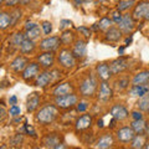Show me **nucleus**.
Listing matches in <instances>:
<instances>
[{
	"label": "nucleus",
	"instance_id": "f257e3e1",
	"mask_svg": "<svg viewBox=\"0 0 149 149\" xmlns=\"http://www.w3.org/2000/svg\"><path fill=\"white\" fill-rule=\"evenodd\" d=\"M57 116H58L57 107H55L54 104H47L37 112L36 120L40 122L41 124H50L57 118Z\"/></svg>",
	"mask_w": 149,
	"mask_h": 149
},
{
	"label": "nucleus",
	"instance_id": "f03ea898",
	"mask_svg": "<svg viewBox=\"0 0 149 149\" xmlns=\"http://www.w3.org/2000/svg\"><path fill=\"white\" fill-rule=\"evenodd\" d=\"M78 102V98L76 95L73 93H68V95H63V96H57L55 98V103L57 107L62 109H68L72 108L73 106H76Z\"/></svg>",
	"mask_w": 149,
	"mask_h": 149
},
{
	"label": "nucleus",
	"instance_id": "7ed1b4c3",
	"mask_svg": "<svg viewBox=\"0 0 149 149\" xmlns=\"http://www.w3.org/2000/svg\"><path fill=\"white\" fill-rule=\"evenodd\" d=\"M96 90H97V81L93 76H88L86 80H83V82L80 86V91L82 93V96H85V97L93 96Z\"/></svg>",
	"mask_w": 149,
	"mask_h": 149
},
{
	"label": "nucleus",
	"instance_id": "20e7f679",
	"mask_svg": "<svg viewBox=\"0 0 149 149\" xmlns=\"http://www.w3.org/2000/svg\"><path fill=\"white\" fill-rule=\"evenodd\" d=\"M58 62L61 63L63 67L72 68L74 66V63H76V57H74L72 51L63 49L60 51V54H58Z\"/></svg>",
	"mask_w": 149,
	"mask_h": 149
},
{
	"label": "nucleus",
	"instance_id": "39448f33",
	"mask_svg": "<svg viewBox=\"0 0 149 149\" xmlns=\"http://www.w3.org/2000/svg\"><path fill=\"white\" fill-rule=\"evenodd\" d=\"M133 19H136V20H139V19L149 20V1L143 0V1H139L137 4L133 11Z\"/></svg>",
	"mask_w": 149,
	"mask_h": 149
},
{
	"label": "nucleus",
	"instance_id": "423d86ee",
	"mask_svg": "<svg viewBox=\"0 0 149 149\" xmlns=\"http://www.w3.org/2000/svg\"><path fill=\"white\" fill-rule=\"evenodd\" d=\"M62 40L58 36H51L46 37L40 42V49L42 51H55L56 49H58V46L61 45Z\"/></svg>",
	"mask_w": 149,
	"mask_h": 149
},
{
	"label": "nucleus",
	"instance_id": "0eeeda50",
	"mask_svg": "<svg viewBox=\"0 0 149 149\" xmlns=\"http://www.w3.org/2000/svg\"><path fill=\"white\" fill-rule=\"evenodd\" d=\"M137 136L132 127H122L117 130V138L122 143H129L133 141V138Z\"/></svg>",
	"mask_w": 149,
	"mask_h": 149
},
{
	"label": "nucleus",
	"instance_id": "6e6552de",
	"mask_svg": "<svg viewBox=\"0 0 149 149\" xmlns=\"http://www.w3.org/2000/svg\"><path fill=\"white\" fill-rule=\"evenodd\" d=\"M37 62L41 67L44 68H50L55 62V55L52 51H45L41 55L37 56Z\"/></svg>",
	"mask_w": 149,
	"mask_h": 149
},
{
	"label": "nucleus",
	"instance_id": "1a4fd4ad",
	"mask_svg": "<svg viewBox=\"0 0 149 149\" xmlns=\"http://www.w3.org/2000/svg\"><path fill=\"white\" fill-rule=\"evenodd\" d=\"M111 116L113 117L116 120H124L129 117V113L127 108L122 104H114L111 108Z\"/></svg>",
	"mask_w": 149,
	"mask_h": 149
},
{
	"label": "nucleus",
	"instance_id": "9d476101",
	"mask_svg": "<svg viewBox=\"0 0 149 149\" xmlns=\"http://www.w3.org/2000/svg\"><path fill=\"white\" fill-rule=\"evenodd\" d=\"M39 73H40V65L32 62L30 65H27L25 70L22 71V78L25 81H30L32 78H36Z\"/></svg>",
	"mask_w": 149,
	"mask_h": 149
},
{
	"label": "nucleus",
	"instance_id": "9b49d317",
	"mask_svg": "<svg viewBox=\"0 0 149 149\" xmlns=\"http://www.w3.org/2000/svg\"><path fill=\"white\" fill-rule=\"evenodd\" d=\"M109 67H111V71H112V73L117 74V73L123 72L124 70L128 67V61H127V60H125V58L118 57V58H116V60H113V61L111 62Z\"/></svg>",
	"mask_w": 149,
	"mask_h": 149
},
{
	"label": "nucleus",
	"instance_id": "f8f14e48",
	"mask_svg": "<svg viewBox=\"0 0 149 149\" xmlns=\"http://www.w3.org/2000/svg\"><path fill=\"white\" fill-rule=\"evenodd\" d=\"M149 93V82L146 85H133L129 90V95L133 97H143Z\"/></svg>",
	"mask_w": 149,
	"mask_h": 149
},
{
	"label": "nucleus",
	"instance_id": "ddd939ff",
	"mask_svg": "<svg viewBox=\"0 0 149 149\" xmlns=\"http://www.w3.org/2000/svg\"><path fill=\"white\" fill-rule=\"evenodd\" d=\"M112 95H113V91H112L111 86L107 83V81H102L101 82V86H100V95H98V98L101 101H108L112 98Z\"/></svg>",
	"mask_w": 149,
	"mask_h": 149
},
{
	"label": "nucleus",
	"instance_id": "4468645a",
	"mask_svg": "<svg viewBox=\"0 0 149 149\" xmlns=\"http://www.w3.org/2000/svg\"><path fill=\"white\" fill-rule=\"evenodd\" d=\"M118 27H119L120 30H122V32L129 34V32L134 29L133 17L130 16V15H124V16L122 17V20H120V22L118 24Z\"/></svg>",
	"mask_w": 149,
	"mask_h": 149
},
{
	"label": "nucleus",
	"instance_id": "2eb2a0df",
	"mask_svg": "<svg viewBox=\"0 0 149 149\" xmlns=\"http://www.w3.org/2000/svg\"><path fill=\"white\" fill-rule=\"evenodd\" d=\"M92 124V116L91 114H83L80 118H77L74 127L77 130H85L87 128H90Z\"/></svg>",
	"mask_w": 149,
	"mask_h": 149
},
{
	"label": "nucleus",
	"instance_id": "dca6fc26",
	"mask_svg": "<svg viewBox=\"0 0 149 149\" xmlns=\"http://www.w3.org/2000/svg\"><path fill=\"white\" fill-rule=\"evenodd\" d=\"M113 143H114V139H113V137H112V134L108 133V134L102 136L98 141H97L95 148H97V149H108V148H111L112 146H113Z\"/></svg>",
	"mask_w": 149,
	"mask_h": 149
},
{
	"label": "nucleus",
	"instance_id": "f3484780",
	"mask_svg": "<svg viewBox=\"0 0 149 149\" xmlns=\"http://www.w3.org/2000/svg\"><path fill=\"white\" fill-rule=\"evenodd\" d=\"M27 65L29 63H27V58L26 57H24V56H17L15 60H13L11 61L10 67L15 72H20V71H24Z\"/></svg>",
	"mask_w": 149,
	"mask_h": 149
},
{
	"label": "nucleus",
	"instance_id": "a211bd4d",
	"mask_svg": "<svg viewBox=\"0 0 149 149\" xmlns=\"http://www.w3.org/2000/svg\"><path fill=\"white\" fill-rule=\"evenodd\" d=\"M73 87L71 83L68 82H63V83H60L55 87L54 90V96L57 97V96H63V95H68V93H72Z\"/></svg>",
	"mask_w": 149,
	"mask_h": 149
},
{
	"label": "nucleus",
	"instance_id": "6ab92c4d",
	"mask_svg": "<svg viewBox=\"0 0 149 149\" xmlns=\"http://www.w3.org/2000/svg\"><path fill=\"white\" fill-rule=\"evenodd\" d=\"M97 71V74H98V77L101 78L102 81H108L111 74H112V71H111V67L108 66L107 63H101L97 66L96 68Z\"/></svg>",
	"mask_w": 149,
	"mask_h": 149
},
{
	"label": "nucleus",
	"instance_id": "aec40b11",
	"mask_svg": "<svg viewBox=\"0 0 149 149\" xmlns=\"http://www.w3.org/2000/svg\"><path fill=\"white\" fill-rule=\"evenodd\" d=\"M51 80H52V73L49 71H44V72L37 74L35 83H36V86H39V87H45L51 82Z\"/></svg>",
	"mask_w": 149,
	"mask_h": 149
},
{
	"label": "nucleus",
	"instance_id": "412c9836",
	"mask_svg": "<svg viewBox=\"0 0 149 149\" xmlns=\"http://www.w3.org/2000/svg\"><path fill=\"white\" fill-rule=\"evenodd\" d=\"M122 37V30L117 29V27H109L106 32V40L107 41H111V42H117V41L120 40Z\"/></svg>",
	"mask_w": 149,
	"mask_h": 149
},
{
	"label": "nucleus",
	"instance_id": "4be33fe9",
	"mask_svg": "<svg viewBox=\"0 0 149 149\" xmlns=\"http://www.w3.org/2000/svg\"><path fill=\"white\" fill-rule=\"evenodd\" d=\"M40 104V96L37 95L36 92L31 93V95L27 97V102H26V109L27 112H34Z\"/></svg>",
	"mask_w": 149,
	"mask_h": 149
},
{
	"label": "nucleus",
	"instance_id": "5701e85b",
	"mask_svg": "<svg viewBox=\"0 0 149 149\" xmlns=\"http://www.w3.org/2000/svg\"><path fill=\"white\" fill-rule=\"evenodd\" d=\"M72 52H73V55H74V57L76 58L85 57V55H86V42L85 41H82V40L76 41Z\"/></svg>",
	"mask_w": 149,
	"mask_h": 149
},
{
	"label": "nucleus",
	"instance_id": "b1692460",
	"mask_svg": "<svg viewBox=\"0 0 149 149\" xmlns=\"http://www.w3.org/2000/svg\"><path fill=\"white\" fill-rule=\"evenodd\" d=\"M149 82V71L138 72L132 80V85H146Z\"/></svg>",
	"mask_w": 149,
	"mask_h": 149
},
{
	"label": "nucleus",
	"instance_id": "393cba45",
	"mask_svg": "<svg viewBox=\"0 0 149 149\" xmlns=\"http://www.w3.org/2000/svg\"><path fill=\"white\" fill-rule=\"evenodd\" d=\"M130 127L134 129V132L137 134H144L146 133V128H147V123L143 119H134Z\"/></svg>",
	"mask_w": 149,
	"mask_h": 149
},
{
	"label": "nucleus",
	"instance_id": "a878e982",
	"mask_svg": "<svg viewBox=\"0 0 149 149\" xmlns=\"http://www.w3.org/2000/svg\"><path fill=\"white\" fill-rule=\"evenodd\" d=\"M13 24V19H11V15L8 14L5 11L0 13V29L1 30H5L8 29L9 26Z\"/></svg>",
	"mask_w": 149,
	"mask_h": 149
},
{
	"label": "nucleus",
	"instance_id": "bb28decb",
	"mask_svg": "<svg viewBox=\"0 0 149 149\" xmlns=\"http://www.w3.org/2000/svg\"><path fill=\"white\" fill-rule=\"evenodd\" d=\"M35 50V42H34V40H31V39H26L24 40V42L21 44L20 46V51H21V54H30L32 52V51Z\"/></svg>",
	"mask_w": 149,
	"mask_h": 149
},
{
	"label": "nucleus",
	"instance_id": "cd10ccee",
	"mask_svg": "<svg viewBox=\"0 0 149 149\" xmlns=\"http://www.w3.org/2000/svg\"><path fill=\"white\" fill-rule=\"evenodd\" d=\"M60 143V138L57 134H49L44 138V144L47 148H55Z\"/></svg>",
	"mask_w": 149,
	"mask_h": 149
},
{
	"label": "nucleus",
	"instance_id": "c85d7f7f",
	"mask_svg": "<svg viewBox=\"0 0 149 149\" xmlns=\"http://www.w3.org/2000/svg\"><path fill=\"white\" fill-rule=\"evenodd\" d=\"M144 146H146V138H144L143 134H137V136L133 138L132 144H130V147L134 148V149L144 148Z\"/></svg>",
	"mask_w": 149,
	"mask_h": 149
},
{
	"label": "nucleus",
	"instance_id": "c756f323",
	"mask_svg": "<svg viewBox=\"0 0 149 149\" xmlns=\"http://www.w3.org/2000/svg\"><path fill=\"white\" fill-rule=\"evenodd\" d=\"M137 106L142 112H149V93L146 96L141 97V100L138 101Z\"/></svg>",
	"mask_w": 149,
	"mask_h": 149
},
{
	"label": "nucleus",
	"instance_id": "7c9ffc66",
	"mask_svg": "<svg viewBox=\"0 0 149 149\" xmlns=\"http://www.w3.org/2000/svg\"><path fill=\"white\" fill-rule=\"evenodd\" d=\"M40 35H41V29H40L39 25H36L35 27H32V29H30V30H26V37H27V39L35 40Z\"/></svg>",
	"mask_w": 149,
	"mask_h": 149
},
{
	"label": "nucleus",
	"instance_id": "2f4dec72",
	"mask_svg": "<svg viewBox=\"0 0 149 149\" xmlns=\"http://www.w3.org/2000/svg\"><path fill=\"white\" fill-rule=\"evenodd\" d=\"M111 25H112V19L104 16V17H102L100 20V22H98V29L103 30V31H107L111 27Z\"/></svg>",
	"mask_w": 149,
	"mask_h": 149
},
{
	"label": "nucleus",
	"instance_id": "473e14b6",
	"mask_svg": "<svg viewBox=\"0 0 149 149\" xmlns=\"http://www.w3.org/2000/svg\"><path fill=\"white\" fill-rule=\"evenodd\" d=\"M133 5H134V0H119L117 9L119 11H124V10H128L129 8H132Z\"/></svg>",
	"mask_w": 149,
	"mask_h": 149
},
{
	"label": "nucleus",
	"instance_id": "72a5a7b5",
	"mask_svg": "<svg viewBox=\"0 0 149 149\" xmlns=\"http://www.w3.org/2000/svg\"><path fill=\"white\" fill-rule=\"evenodd\" d=\"M26 39V35H24L22 34V32H16L15 35L13 36V45L14 46H19V47H20L21 46V44L24 42V40Z\"/></svg>",
	"mask_w": 149,
	"mask_h": 149
},
{
	"label": "nucleus",
	"instance_id": "f704fd0d",
	"mask_svg": "<svg viewBox=\"0 0 149 149\" xmlns=\"http://www.w3.org/2000/svg\"><path fill=\"white\" fill-rule=\"evenodd\" d=\"M22 141H24V138H22L21 134H16V136H14L10 139V146L11 147H19V146H21Z\"/></svg>",
	"mask_w": 149,
	"mask_h": 149
},
{
	"label": "nucleus",
	"instance_id": "c9c22d12",
	"mask_svg": "<svg viewBox=\"0 0 149 149\" xmlns=\"http://www.w3.org/2000/svg\"><path fill=\"white\" fill-rule=\"evenodd\" d=\"M41 29H42L44 31V34L45 35H49L51 31H52V24L49 21H44L42 24H41Z\"/></svg>",
	"mask_w": 149,
	"mask_h": 149
},
{
	"label": "nucleus",
	"instance_id": "e433bc0d",
	"mask_svg": "<svg viewBox=\"0 0 149 149\" xmlns=\"http://www.w3.org/2000/svg\"><path fill=\"white\" fill-rule=\"evenodd\" d=\"M21 113V109L20 107H17L16 104H13L10 107V109H9V114L11 116V117H16V116H20Z\"/></svg>",
	"mask_w": 149,
	"mask_h": 149
},
{
	"label": "nucleus",
	"instance_id": "4c0bfd02",
	"mask_svg": "<svg viewBox=\"0 0 149 149\" xmlns=\"http://www.w3.org/2000/svg\"><path fill=\"white\" fill-rule=\"evenodd\" d=\"M122 17H123V16L120 15V11L118 10V9H117L116 11L112 13V21H114L116 24H119L120 20H122Z\"/></svg>",
	"mask_w": 149,
	"mask_h": 149
},
{
	"label": "nucleus",
	"instance_id": "58836bf2",
	"mask_svg": "<svg viewBox=\"0 0 149 149\" xmlns=\"http://www.w3.org/2000/svg\"><path fill=\"white\" fill-rule=\"evenodd\" d=\"M61 40H62L63 44L68 45L72 41V34H71V32H68V31H65V34L61 36Z\"/></svg>",
	"mask_w": 149,
	"mask_h": 149
},
{
	"label": "nucleus",
	"instance_id": "ea45409f",
	"mask_svg": "<svg viewBox=\"0 0 149 149\" xmlns=\"http://www.w3.org/2000/svg\"><path fill=\"white\" fill-rule=\"evenodd\" d=\"M19 4H21V0H5V1L3 3L4 6H8V8H14L19 5Z\"/></svg>",
	"mask_w": 149,
	"mask_h": 149
},
{
	"label": "nucleus",
	"instance_id": "a19ab883",
	"mask_svg": "<svg viewBox=\"0 0 149 149\" xmlns=\"http://www.w3.org/2000/svg\"><path fill=\"white\" fill-rule=\"evenodd\" d=\"M129 85V81H128V78H120V80L117 82V86L119 90H124V88H127Z\"/></svg>",
	"mask_w": 149,
	"mask_h": 149
},
{
	"label": "nucleus",
	"instance_id": "79ce46f5",
	"mask_svg": "<svg viewBox=\"0 0 149 149\" xmlns=\"http://www.w3.org/2000/svg\"><path fill=\"white\" fill-rule=\"evenodd\" d=\"M77 30L82 32V35L85 36V37H91V30L90 29H87V27L85 26H80V27H77Z\"/></svg>",
	"mask_w": 149,
	"mask_h": 149
},
{
	"label": "nucleus",
	"instance_id": "37998d69",
	"mask_svg": "<svg viewBox=\"0 0 149 149\" xmlns=\"http://www.w3.org/2000/svg\"><path fill=\"white\" fill-rule=\"evenodd\" d=\"M19 17H21V10H19L16 9L15 11L11 14V19H13V24H15V22L19 20Z\"/></svg>",
	"mask_w": 149,
	"mask_h": 149
},
{
	"label": "nucleus",
	"instance_id": "c03bdc74",
	"mask_svg": "<svg viewBox=\"0 0 149 149\" xmlns=\"http://www.w3.org/2000/svg\"><path fill=\"white\" fill-rule=\"evenodd\" d=\"M130 116H132L133 119H143V114H142L141 109H139V111H133Z\"/></svg>",
	"mask_w": 149,
	"mask_h": 149
},
{
	"label": "nucleus",
	"instance_id": "a18cd8bd",
	"mask_svg": "<svg viewBox=\"0 0 149 149\" xmlns=\"http://www.w3.org/2000/svg\"><path fill=\"white\" fill-rule=\"evenodd\" d=\"M88 104L86 103V102H80V103H77V111L78 112H85L87 109Z\"/></svg>",
	"mask_w": 149,
	"mask_h": 149
},
{
	"label": "nucleus",
	"instance_id": "49530a36",
	"mask_svg": "<svg viewBox=\"0 0 149 149\" xmlns=\"http://www.w3.org/2000/svg\"><path fill=\"white\" fill-rule=\"evenodd\" d=\"M72 25V21H70V20H61L60 21V29H65L66 26H71Z\"/></svg>",
	"mask_w": 149,
	"mask_h": 149
},
{
	"label": "nucleus",
	"instance_id": "de8ad7c7",
	"mask_svg": "<svg viewBox=\"0 0 149 149\" xmlns=\"http://www.w3.org/2000/svg\"><path fill=\"white\" fill-rule=\"evenodd\" d=\"M37 24H35V22H26V25H25V29L26 30H30L32 29V27H35Z\"/></svg>",
	"mask_w": 149,
	"mask_h": 149
},
{
	"label": "nucleus",
	"instance_id": "09e8293b",
	"mask_svg": "<svg viewBox=\"0 0 149 149\" xmlns=\"http://www.w3.org/2000/svg\"><path fill=\"white\" fill-rule=\"evenodd\" d=\"M9 102H10V104H16V102H17L16 96H11L10 100H9Z\"/></svg>",
	"mask_w": 149,
	"mask_h": 149
},
{
	"label": "nucleus",
	"instance_id": "8fccbe9b",
	"mask_svg": "<svg viewBox=\"0 0 149 149\" xmlns=\"http://www.w3.org/2000/svg\"><path fill=\"white\" fill-rule=\"evenodd\" d=\"M66 148H67V146H65L63 143H58L57 146L55 147V149H66Z\"/></svg>",
	"mask_w": 149,
	"mask_h": 149
},
{
	"label": "nucleus",
	"instance_id": "3c124183",
	"mask_svg": "<svg viewBox=\"0 0 149 149\" xmlns=\"http://www.w3.org/2000/svg\"><path fill=\"white\" fill-rule=\"evenodd\" d=\"M0 111H1V120H4V118H5V109H4V107L1 106V108H0Z\"/></svg>",
	"mask_w": 149,
	"mask_h": 149
},
{
	"label": "nucleus",
	"instance_id": "603ef678",
	"mask_svg": "<svg viewBox=\"0 0 149 149\" xmlns=\"http://www.w3.org/2000/svg\"><path fill=\"white\" fill-rule=\"evenodd\" d=\"M144 134H146V137H148V138H149V124H147V128H146V133H144Z\"/></svg>",
	"mask_w": 149,
	"mask_h": 149
},
{
	"label": "nucleus",
	"instance_id": "864d4df0",
	"mask_svg": "<svg viewBox=\"0 0 149 149\" xmlns=\"http://www.w3.org/2000/svg\"><path fill=\"white\" fill-rule=\"evenodd\" d=\"M97 124H98V127H100V128H102V127H103V120L100 119L98 122H97Z\"/></svg>",
	"mask_w": 149,
	"mask_h": 149
},
{
	"label": "nucleus",
	"instance_id": "5fc2aeb1",
	"mask_svg": "<svg viewBox=\"0 0 149 149\" xmlns=\"http://www.w3.org/2000/svg\"><path fill=\"white\" fill-rule=\"evenodd\" d=\"M73 1L76 3V4H82V3H85L86 0H73Z\"/></svg>",
	"mask_w": 149,
	"mask_h": 149
},
{
	"label": "nucleus",
	"instance_id": "6e6d98bb",
	"mask_svg": "<svg viewBox=\"0 0 149 149\" xmlns=\"http://www.w3.org/2000/svg\"><path fill=\"white\" fill-rule=\"evenodd\" d=\"M29 3H30V0H21V4H24V5H26Z\"/></svg>",
	"mask_w": 149,
	"mask_h": 149
},
{
	"label": "nucleus",
	"instance_id": "4d7b16f0",
	"mask_svg": "<svg viewBox=\"0 0 149 149\" xmlns=\"http://www.w3.org/2000/svg\"><path fill=\"white\" fill-rule=\"evenodd\" d=\"M118 52H119V54H123V47H120V49H119V51H118Z\"/></svg>",
	"mask_w": 149,
	"mask_h": 149
},
{
	"label": "nucleus",
	"instance_id": "13d9d810",
	"mask_svg": "<svg viewBox=\"0 0 149 149\" xmlns=\"http://www.w3.org/2000/svg\"><path fill=\"white\" fill-rule=\"evenodd\" d=\"M144 148H149V143H148V144H146V146H144Z\"/></svg>",
	"mask_w": 149,
	"mask_h": 149
},
{
	"label": "nucleus",
	"instance_id": "bf43d9fd",
	"mask_svg": "<svg viewBox=\"0 0 149 149\" xmlns=\"http://www.w3.org/2000/svg\"><path fill=\"white\" fill-rule=\"evenodd\" d=\"M4 1H5V0H0V3H1V4H3Z\"/></svg>",
	"mask_w": 149,
	"mask_h": 149
},
{
	"label": "nucleus",
	"instance_id": "052dcab7",
	"mask_svg": "<svg viewBox=\"0 0 149 149\" xmlns=\"http://www.w3.org/2000/svg\"><path fill=\"white\" fill-rule=\"evenodd\" d=\"M97 1H103V0H97Z\"/></svg>",
	"mask_w": 149,
	"mask_h": 149
}]
</instances>
